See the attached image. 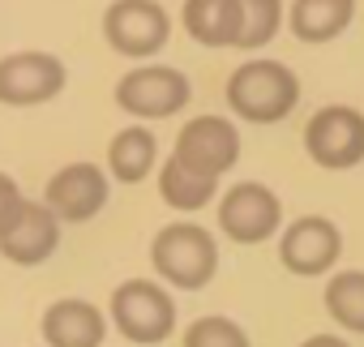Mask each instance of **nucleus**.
Listing matches in <instances>:
<instances>
[{"instance_id":"f257e3e1","label":"nucleus","mask_w":364,"mask_h":347,"mask_svg":"<svg viewBox=\"0 0 364 347\" xmlns=\"http://www.w3.org/2000/svg\"><path fill=\"white\" fill-rule=\"evenodd\" d=\"M228 103L236 116L253 124H274L291 116V107L300 103V82L279 60H245L228 78Z\"/></svg>"},{"instance_id":"f03ea898","label":"nucleus","mask_w":364,"mask_h":347,"mask_svg":"<svg viewBox=\"0 0 364 347\" xmlns=\"http://www.w3.org/2000/svg\"><path fill=\"white\" fill-rule=\"evenodd\" d=\"M150 262L159 270V279H167L171 287L198 292L215 279L219 270V245L206 228L198 223H171L154 236L150 245Z\"/></svg>"},{"instance_id":"7ed1b4c3","label":"nucleus","mask_w":364,"mask_h":347,"mask_svg":"<svg viewBox=\"0 0 364 347\" xmlns=\"http://www.w3.org/2000/svg\"><path fill=\"white\" fill-rule=\"evenodd\" d=\"M112 321L133 343H163L176 330V300L150 279H129L112 292Z\"/></svg>"},{"instance_id":"20e7f679","label":"nucleus","mask_w":364,"mask_h":347,"mask_svg":"<svg viewBox=\"0 0 364 347\" xmlns=\"http://www.w3.org/2000/svg\"><path fill=\"white\" fill-rule=\"evenodd\" d=\"M304 150L326 171H347L364 163V116L355 107L330 103L304 124Z\"/></svg>"},{"instance_id":"39448f33","label":"nucleus","mask_w":364,"mask_h":347,"mask_svg":"<svg viewBox=\"0 0 364 347\" xmlns=\"http://www.w3.org/2000/svg\"><path fill=\"white\" fill-rule=\"evenodd\" d=\"M116 103L141 120L176 116L189 103V78L180 69H167V65H141L116 82Z\"/></svg>"},{"instance_id":"423d86ee","label":"nucleus","mask_w":364,"mask_h":347,"mask_svg":"<svg viewBox=\"0 0 364 347\" xmlns=\"http://www.w3.org/2000/svg\"><path fill=\"white\" fill-rule=\"evenodd\" d=\"M171 154L180 163H189L193 171H202V176L219 181L223 171H232L236 159H240V133L223 116H193L185 129H180Z\"/></svg>"},{"instance_id":"0eeeda50","label":"nucleus","mask_w":364,"mask_h":347,"mask_svg":"<svg viewBox=\"0 0 364 347\" xmlns=\"http://www.w3.org/2000/svg\"><path fill=\"white\" fill-rule=\"evenodd\" d=\"M283 223V206L279 198L257 185V181H245V185H232L219 202V228L236 240V245H262L279 232Z\"/></svg>"},{"instance_id":"6e6552de","label":"nucleus","mask_w":364,"mask_h":347,"mask_svg":"<svg viewBox=\"0 0 364 347\" xmlns=\"http://www.w3.org/2000/svg\"><path fill=\"white\" fill-rule=\"evenodd\" d=\"M103 35L120 56H154L167 43L171 22L154 0H116L103 14Z\"/></svg>"},{"instance_id":"1a4fd4ad","label":"nucleus","mask_w":364,"mask_h":347,"mask_svg":"<svg viewBox=\"0 0 364 347\" xmlns=\"http://www.w3.org/2000/svg\"><path fill=\"white\" fill-rule=\"evenodd\" d=\"M338 253H343V232L330 219H321V215H304V219L287 223V232L279 240L283 266L291 274H300V279H313V274L334 270Z\"/></svg>"},{"instance_id":"9d476101","label":"nucleus","mask_w":364,"mask_h":347,"mask_svg":"<svg viewBox=\"0 0 364 347\" xmlns=\"http://www.w3.org/2000/svg\"><path fill=\"white\" fill-rule=\"evenodd\" d=\"M65 86V65L48 52H14L0 60V103L31 107L48 103Z\"/></svg>"},{"instance_id":"9b49d317","label":"nucleus","mask_w":364,"mask_h":347,"mask_svg":"<svg viewBox=\"0 0 364 347\" xmlns=\"http://www.w3.org/2000/svg\"><path fill=\"white\" fill-rule=\"evenodd\" d=\"M60 215L48 206V202H26L18 210V219L0 232V253L18 266H39L56 253L60 245Z\"/></svg>"},{"instance_id":"f8f14e48","label":"nucleus","mask_w":364,"mask_h":347,"mask_svg":"<svg viewBox=\"0 0 364 347\" xmlns=\"http://www.w3.org/2000/svg\"><path fill=\"white\" fill-rule=\"evenodd\" d=\"M48 206L60 215V219H73V223H86L103 210L107 202V176L95 167V163H69L60 167L56 176L48 181Z\"/></svg>"},{"instance_id":"ddd939ff","label":"nucleus","mask_w":364,"mask_h":347,"mask_svg":"<svg viewBox=\"0 0 364 347\" xmlns=\"http://www.w3.org/2000/svg\"><path fill=\"white\" fill-rule=\"evenodd\" d=\"M185 31L202 48H236L245 31L240 0H185Z\"/></svg>"},{"instance_id":"4468645a","label":"nucleus","mask_w":364,"mask_h":347,"mask_svg":"<svg viewBox=\"0 0 364 347\" xmlns=\"http://www.w3.org/2000/svg\"><path fill=\"white\" fill-rule=\"evenodd\" d=\"M107 334V321L86 300H56L43 313V338L52 347H99Z\"/></svg>"},{"instance_id":"2eb2a0df","label":"nucleus","mask_w":364,"mask_h":347,"mask_svg":"<svg viewBox=\"0 0 364 347\" xmlns=\"http://www.w3.org/2000/svg\"><path fill=\"white\" fill-rule=\"evenodd\" d=\"M355 18V0H296L287 22L300 43H330Z\"/></svg>"},{"instance_id":"dca6fc26","label":"nucleus","mask_w":364,"mask_h":347,"mask_svg":"<svg viewBox=\"0 0 364 347\" xmlns=\"http://www.w3.org/2000/svg\"><path fill=\"white\" fill-rule=\"evenodd\" d=\"M154 159H159V142H154V133H150V129H141V124L120 129V133L112 137V146H107L112 176H116V181H124V185L146 181V176H150V167H154Z\"/></svg>"},{"instance_id":"f3484780","label":"nucleus","mask_w":364,"mask_h":347,"mask_svg":"<svg viewBox=\"0 0 364 347\" xmlns=\"http://www.w3.org/2000/svg\"><path fill=\"white\" fill-rule=\"evenodd\" d=\"M215 189H219L215 176H202V171H193L189 163H180L176 154H171V159L163 163V171H159V193H163V202L176 206V210H202V206L215 198Z\"/></svg>"},{"instance_id":"a211bd4d","label":"nucleus","mask_w":364,"mask_h":347,"mask_svg":"<svg viewBox=\"0 0 364 347\" xmlns=\"http://www.w3.org/2000/svg\"><path fill=\"white\" fill-rule=\"evenodd\" d=\"M326 313L347 334H364V270L330 274V283H326Z\"/></svg>"},{"instance_id":"6ab92c4d","label":"nucleus","mask_w":364,"mask_h":347,"mask_svg":"<svg viewBox=\"0 0 364 347\" xmlns=\"http://www.w3.org/2000/svg\"><path fill=\"white\" fill-rule=\"evenodd\" d=\"M245 5V31L236 48H266L279 35L283 22V0H240Z\"/></svg>"},{"instance_id":"aec40b11","label":"nucleus","mask_w":364,"mask_h":347,"mask_svg":"<svg viewBox=\"0 0 364 347\" xmlns=\"http://www.w3.org/2000/svg\"><path fill=\"white\" fill-rule=\"evenodd\" d=\"M185 347H249V334L232 317H198L185 330Z\"/></svg>"},{"instance_id":"412c9836","label":"nucleus","mask_w":364,"mask_h":347,"mask_svg":"<svg viewBox=\"0 0 364 347\" xmlns=\"http://www.w3.org/2000/svg\"><path fill=\"white\" fill-rule=\"evenodd\" d=\"M22 206H26V202H22V193H18L14 176H5V171H0V232H5V228L18 219Z\"/></svg>"},{"instance_id":"4be33fe9","label":"nucleus","mask_w":364,"mask_h":347,"mask_svg":"<svg viewBox=\"0 0 364 347\" xmlns=\"http://www.w3.org/2000/svg\"><path fill=\"white\" fill-rule=\"evenodd\" d=\"M300 347H347V338H338V334H313V338H304Z\"/></svg>"}]
</instances>
